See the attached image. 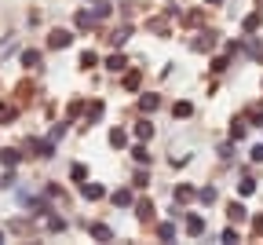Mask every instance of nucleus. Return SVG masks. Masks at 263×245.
<instances>
[{
	"label": "nucleus",
	"mask_w": 263,
	"mask_h": 245,
	"mask_svg": "<svg viewBox=\"0 0 263 245\" xmlns=\"http://www.w3.org/2000/svg\"><path fill=\"white\" fill-rule=\"evenodd\" d=\"M256 231H263V216H256Z\"/></svg>",
	"instance_id": "nucleus-36"
},
{
	"label": "nucleus",
	"mask_w": 263,
	"mask_h": 245,
	"mask_svg": "<svg viewBox=\"0 0 263 245\" xmlns=\"http://www.w3.org/2000/svg\"><path fill=\"white\" fill-rule=\"evenodd\" d=\"M110 0H95V4H91V15H95V22H102V19H110Z\"/></svg>",
	"instance_id": "nucleus-3"
},
{
	"label": "nucleus",
	"mask_w": 263,
	"mask_h": 245,
	"mask_svg": "<svg viewBox=\"0 0 263 245\" xmlns=\"http://www.w3.org/2000/svg\"><path fill=\"white\" fill-rule=\"evenodd\" d=\"M70 176H73L77 183H84V179H88V168H84V165H73V168H70Z\"/></svg>",
	"instance_id": "nucleus-21"
},
{
	"label": "nucleus",
	"mask_w": 263,
	"mask_h": 245,
	"mask_svg": "<svg viewBox=\"0 0 263 245\" xmlns=\"http://www.w3.org/2000/svg\"><path fill=\"white\" fill-rule=\"evenodd\" d=\"M187 231H190V234H201V231H205V223H201V216H187Z\"/></svg>",
	"instance_id": "nucleus-20"
},
{
	"label": "nucleus",
	"mask_w": 263,
	"mask_h": 245,
	"mask_svg": "<svg viewBox=\"0 0 263 245\" xmlns=\"http://www.w3.org/2000/svg\"><path fill=\"white\" fill-rule=\"evenodd\" d=\"M245 121H252V125H263V106H252V110H249V117H245Z\"/></svg>",
	"instance_id": "nucleus-24"
},
{
	"label": "nucleus",
	"mask_w": 263,
	"mask_h": 245,
	"mask_svg": "<svg viewBox=\"0 0 263 245\" xmlns=\"http://www.w3.org/2000/svg\"><path fill=\"white\" fill-rule=\"evenodd\" d=\"M220 238H223V241H227V245H234V241H238V231H234V227H227V231H223V234H220Z\"/></svg>",
	"instance_id": "nucleus-33"
},
{
	"label": "nucleus",
	"mask_w": 263,
	"mask_h": 245,
	"mask_svg": "<svg viewBox=\"0 0 263 245\" xmlns=\"http://www.w3.org/2000/svg\"><path fill=\"white\" fill-rule=\"evenodd\" d=\"M91 238H99V241H110V238H114V231H110L106 223H95V227H91Z\"/></svg>",
	"instance_id": "nucleus-11"
},
{
	"label": "nucleus",
	"mask_w": 263,
	"mask_h": 245,
	"mask_svg": "<svg viewBox=\"0 0 263 245\" xmlns=\"http://www.w3.org/2000/svg\"><path fill=\"white\" fill-rule=\"evenodd\" d=\"M135 135H139V143L153 139V125H150V121H139V125H135Z\"/></svg>",
	"instance_id": "nucleus-8"
},
{
	"label": "nucleus",
	"mask_w": 263,
	"mask_h": 245,
	"mask_svg": "<svg viewBox=\"0 0 263 245\" xmlns=\"http://www.w3.org/2000/svg\"><path fill=\"white\" fill-rule=\"evenodd\" d=\"M194 198V187H187V183H179L176 187V202H190Z\"/></svg>",
	"instance_id": "nucleus-17"
},
{
	"label": "nucleus",
	"mask_w": 263,
	"mask_h": 245,
	"mask_svg": "<svg viewBox=\"0 0 263 245\" xmlns=\"http://www.w3.org/2000/svg\"><path fill=\"white\" fill-rule=\"evenodd\" d=\"M132 202H135V198H132V190H128V187H125V190H117V194H114V205H117V209H128Z\"/></svg>",
	"instance_id": "nucleus-9"
},
{
	"label": "nucleus",
	"mask_w": 263,
	"mask_h": 245,
	"mask_svg": "<svg viewBox=\"0 0 263 245\" xmlns=\"http://www.w3.org/2000/svg\"><path fill=\"white\" fill-rule=\"evenodd\" d=\"M157 106H161V95H143V99H139V110H143V114H153Z\"/></svg>",
	"instance_id": "nucleus-5"
},
{
	"label": "nucleus",
	"mask_w": 263,
	"mask_h": 245,
	"mask_svg": "<svg viewBox=\"0 0 263 245\" xmlns=\"http://www.w3.org/2000/svg\"><path fill=\"white\" fill-rule=\"evenodd\" d=\"M205 4H223V0H205Z\"/></svg>",
	"instance_id": "nucleus-37"
},
{
	"label": "nucleus",
	"mask_w": 263,
	"mask_h": 245,
	"mask_svg": "<svg viewBox=\"0 0 263 245\" xmlns=\"http://www.w3.org/2000/svg\"><path fill=\"white\" fill-rule=\"evenodd\" d=\"M37 154H40V158H55V139H44V143H37Z\"/></svg>",
	"instance_id": "nucleus-13"
},
{
	"label": "nucleus",
	"mask_w": 263,
	"mask_h": 245,
	"mask_svg": "<svg viewBox=\"0 0 263 245\" xmlns=\"http://www.w3.org/2000/svg\"><path fill=\"white\" fill-rule=\"evenodd\" d=\"M95 63H99V59H95V52H84V55H81V66H84V70H91Z\"/></svg>",
	"instance_id": "nucleus-26"
},
{
	"label": "nucleus",
	"mask_w": 263,
	"mask_h": 245,
	"mask_svg": "<svg viewBox=\"0 0 263 245\" xmlns=\"http://www.w3.org/2000/svg\"><path fill=\"white\" fill-rule=\"evenodd\" d=\"M245 132H249V121H234V128H230V139H245Z\"/></svg>",
	"instance_id": "nucleus-15"
},
{
	"label": "nucleus",
	"mask_w": 263,
	"mask_h": 245,
	"mask_svg": "<svg viewBox=\"0 0 263 245\" xmlns=\"http://www.w3.org/2000/svg\"><path fill=\"white\" fill-rule=\"evenodd\" d=\"M0 165L15 168V165H19V150H0Z\"/></svg>",
	"instance_id": "nucleus-12"
},
{
	"label": "nucleus",
	"mask_w": 263,
	"mask_h": 245,
	"mask_svg": "<svg viewBox=\"0 0 263 245\" xmlns=\"http://www.w3.org/2000/svg\"><path fill=\"white\" fill-rule=\"evenodd\" d=\"M227 212H230V220H234V223H238V220H245V205H238V202H234V205H230Z\"/></svg>",
	"instance_id": "nucleus-23"
},
{
	"label": "nucleus",
	"mask_w": 263,
	"mask_h": 245,
	"mask_svg": "<svg viewBox=\"0 0 263 245\" xmlns=\"http://www.w3.org/2000/svg\"><path fill=\"white\" fill-rule=\"evenodd\" d=\"M77 26H81V29H88L91 22H95V15H91V11H77V19H73Z\"/></svg>",
	"instance_id": "nucleus-16"
},
{
	"label": "nucleus",
	"mask_w": 263,
	"mask_h": 245,
	"mask_svg": "<svg viewBox=\"0 0 263 245\" xmlns=\"http://www.w3.org/2000/svg\"><path fill=\"white\" fill-rule=\"evenodd\" d=\"M252 161H263V143H259V146H252Z\"/></svg>",
	"instance_id": "nucleus-35"
},
{
	"label": "nucleus",
	"mask_w": 263,
	"mask_h": 245,
	"mask_svg": "<svg viewBox=\"0 0 263 245\" xmlns=\"http://www.w3.org/2000/svg\"><path fill=\"white\" fill-rule=\"evenodd\" d=\"M0 241H4V234H0Z\"/></svg>",
	"instance_id": "nucleus-38"
},
{
	"label": "nucleus",
	"mask_w": 263,
	"mask_h": 245,
	"mask_svg": "<svg viewBox=\"0 0 263 245\" xmlns=\"http://www.w3.org/2000/svg\"><path fill=\"white\" fill-rule=\"evenodd\" d=\"M132 158H135L139 165H146V161H150V150H146L143 143H139V146H132Z\"/></svg>",
	"instance_id": "nucleus-18"
},
{
	"label": "nucleus",
	"mask_w": 263,
	"mask_h": 245,
	"mask_svg": "<svg viewBox=\"0 0 263 245\" xmlns=\"http://www.w3.org/2000/svg\"><path fill=\"white\" fill-rule=\"evenodd\" d=\"M220 158H223V161H230V158H234V146L223 143V146H220Z\"/></svg>",
	"instance_id": "nucleus-34"
},
{
	"label": "nucleus",
	"mask_w": 263,
	"mask_h": 245,
	"mask_svg": "<svg viewBox=\"0 0 263 245\" xmlns=\"http://www.w3.org/2000/svg\"><path fill=\"white\" fill-rule=\"evenodd\" d=\"M238 194H241V198H252V194H256V179H252V176H241Z\"/></svg>",
	"instance_id": "nucleus-7"
},
{
	"label": "nucleus",
	"mask_w": 263,
	"mask_h": 245,
	"mask_svg": "<svg viewBox=\"0 0 263 245\" xmlns=\"http://www.w3.org/2000/svg\"><path fill=\"white\" fill-rule=\"evenodd\" d=\"M95 117H102V103H91L88 106V121H95Z\"/></svg>",
	"instance_id": "nucleus-31"
},
{
	"label": "nucleus",
	"mask_w": 263,
	"mask_h": 245,
	"mask_svg": "<svg viewBox=\"0 0 263 245\" xmlns=\"http://www.w3.org/2000/svg\"><path fill=\"white\" fill-rule=\"evenodd\" d=\"M157 238H161V241H172V238H176V227H172V223H157Z\"/></svg>",
	"instance_id": "nucleus-14"
},
{
	"label": "nucleus",
	"mask_w": 263,
	"mask_h": 245,
	"mask_svg": "<svg viewBox=\"0 0 263 245\" xmlns=\"http://www.w3.org/2000/svg\"><path fill=\"white\" fill-rule=\"evenodd\" d=\"M125 143H128V132H125V128H114V132H110V146H114V150H121Z\"/></svg>",
	"instance_id": "nucleus-10"
},
{
	"label": "nucleus",
	"mask_w": 263,
	"mask_h": 245,
	"mask_svg": "<svg viewBox=\"0 0 263 245\" xmlns=\"http://www.w3.org/2000/svg\"><path fill=\"white\" fill-rule=\"evenodd\" d=\"M212 44H216V37H212V33H201L197 40H190V48H194V52H208Z\"/></svg>",
	"instance_id": "nucleus-6"
},
{
	"label": "nucleus",
	"mask_w": 263,
	"mask_h": 245,
	"mask_svg": "<svg viewBox=\"0 0 263 245\" xmlns=\"http://www.w3.org/2000/svg\"><path fill=\"white\" fill-rule=\"evenodd\" d=\"M128 37H132V29H121V33H114L110 40H114V48H121V44H125Z\"/></svg>",
	"instance_id": "nucleus-25"
},
{
	"label": "nucleus",
	"mask_w": 263,
	"mask_h": 245,
	"mask_svg": "<svg viewBox=\"0 0 263 245\" xmlns=\"http://www.w3.org/2000/svg\"><path fill=\"white\" fill-rule=\"evenodd\" d=\"M73 37H70V29H51V37H48V44L51 48H66Z\"/></svg>",
	"instance_id": "nucleus-1"
},
{
	"label": "nucleus",
	"mask_w": 263,
	"mask_h": 245,
	"mask_svg": "<svg viewBox=\"0 0 263 245\" xmlns=\"http://www.w3.org/2000/svg\"><path fill=\"white\" fill-rule=\"evenodd\" d=\"M135 209H139V220H150V212H153V205H150V202H139Z\"/></svg>",
	"instance_id": "nucleus-29"
},
{
	"label": "nucleus",
	"mask_w": 263,
	"mask_h": 245,
	"mask_svg": "<svg viewBox=\"0 0 263 245\" xmlns=\"http://www.w3.org/2000/svg\"><path fill=\"white\" fill-rule=\"evenodd\" d=\"M125 88H128V91H135V88H139V73H135V70L125 77Z\"/></svg>",
	"instance_id": "nucleus-30"
},
{
	"label": "nucleus",
	"mask_w": 263,
	"mask_h": 245,
	"mask_svg": "<svg viewBox=\"0 0 263 245\" xmlns=\"http://www.w3.org/2000/svg\"><path fill=\"white\" fill-rule=\"evenodd\" d=\"M40 63V52H22V66H37Z\"/></svg>",
	"instance_id": "nucleus-22"
},
{
	"label": "nucleus",
	"mask_w": 263,
	"mask_h": 245,
	"mask_svg": "<svg viewBox=\"0 0 263 245\" xmlns=\"http://www.w3.org/2000/svg\"><path fill=\"white\" fill-rule=\"evenodd\" d=\"M172 114L183 121V117H190V114H194V106H190V103H176V106H172Z\"/></svg>",
	"instance_id": "nucleus-19"
},
{
	"label": "nucleus",
	"mask_w": 263,
	"mask_h": 245,
	"mask_svg": "<svg viewBox=\"0 0 263 245\" xmlns=\"http://www.w3.org/2000/svg\"><path fill=\"white\" fill-rule=\"evenodd\" d=\"M63 227H66L63 216H51V220H48V231H63Z\"/></svg>",
	"instance_id": "nucleus-32"
},
{
	"label": "nucleus",
	"mask_w": 263,
	"mask_h": 245,
	"mask_svg": "<svg viewBox=\"0 0 263 245\" xmlns=\"http://www.w3.org/2000/svg\"><path fill=\"white\" fill-rule=\"evenodd\" d=\"M216 198H220V194H216V187H205V190H201V202H205V205H212Z\"/></svg>",
	"instance_id": "nucleus-28"
},
{
	"label": "nucleus",
	"mask_w": 263,
	"mask_h": 245,
	"mask_svg": "<svg viewBox=\"0 0 263 245\" xmlns=\"http://www.w3.org/2000/svg\"><path fill=\"white\" fill-rule=\"evenodd\" d=\"M15 114H19V110H15V106H8V103L0 106V121H15Z\"/></svg>",
	"instance_id": "nucleus-27"
},
{
	"label": "nucleus",
	"mask_w": 263,
	"mask_h": 245,
	"mask_svg": "<svg viewBox=\"0 0 263 245\" xmlns=\"http://www.w3.org/2000/svg\"><path fill=\"white\" fill-rule=\"evenodd\" d=\"M106 70H114V73H121V70H128V59L121 55V52H114L110 59H106Z\"/></svg>",
	"instance_id": "nucleus-4"
},
{
	"label": "nucleus",
	"mask_w": 263,
	"mask_h": 245,
	"mask_svg": "<svg viewBox=\"0 0 263 245\" xmlns=\"http://www.w3.org/2000/svg\"><path fill=\"white\" fill-rule=\"evenodd\" d=\"M81 194L88 198V202H99V198L106 194V187H102V183H84V187H81Z\"/></svg>",
	"instance_id": "nucleus-2"
}]
</instances>
